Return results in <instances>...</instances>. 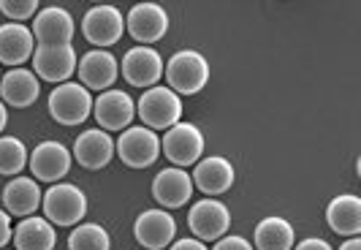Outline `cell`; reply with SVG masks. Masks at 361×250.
Segmentation results:
<instances>
[{
  "mask_svg": "<svg viewBox=\"0 0 361 250\" xmlns=\"http://www.w3.org/2000/svg\"><path fill=\"white\" fill-rule=\"evenodd\" d=\"M27 163V150L17 136H0V174H19Z\"/></svg>",
  "mask_w": 361,
  "mask_h": 250,
  "instance_id": "4316f807",
  "label": "cell"
},
{
  "mask_svg": "<svg viewBox=\"0 0 361 250\" xmlns=\"http://www.w3.org/2000/svg\"><path fill=\"white\" fill-rule=\"evenodd\" d=\"M139 117L145 120V128H171L182 120V98L171 88H149L139 98Z\"/></svg>",
  "mask_w": 361,
  "mask_h": 250,
  "instance_id": "7a4b0ae2",
  "label": "cell"
},
{
  "mask_svg": "<svg viewBox=\"0 0 361 250\" xmlns=\"http://www.w3.org/2000/svg\"><path fill=\"white\" fill-rule=\"evenodd\" d=\"M296 250H331V245L326 242V239H318V237H310L305 242H299Z\"/></svg>",
  "mask_w": 361,
  "mask_h": 250,
  "instance_id": "f546056e",
  "label": "cell"
},
{
  "mask_svg": "<svg viewBox=\"0 0 361 250\" xmlns=\"http://www.w3.org/2000/svg\"><path fill=\"white\" fill-rule=\"evenodd\" d=\"M161 150L174 166H190L201 161L204 153V133L193 123H177L166 131L161 139Z\"/></svg>",
  "mask_w": 361,
  "mask_h": 250,
  "instance_id": "5b68a950",
  "label": "cell"
},
{
  "mask_svg": "<svg viewBox=\"0 0 361 250\" xmlns=\"http://www.w3.org/2000/svg\"><path fill=\"white\" fill-rule=\"evenodd\" d=\"M166 79L174 93L196 95L209 82V63L196 49H182L166 63Z\"/></svg>",
  "mask_w": 361,
  "mask_h": 250,
  "instance_id": "6da1fadb",
  "label": "cell"
},
{
  "mask_svg": "<svg viewBox=\"0 0 361 250\" xmlns=\"http://www.w3.org/2000/svg\"><path fill=\"white\" fill-rule=\"evenodd\" d=\"M73 155H76V161L82 163L85 169H104L111 161V155H114V142L109 139L106 131L92 128V131H85L76 139Z\"/></svg>",
  "mask_w": 361,
  "mask_h": 250,
  "instance_id": "e0dca14e",
  "label": "cell"
},
{
  "mask_svg": "<svg viewBox=\"0 0 361 250\" xmlns=\"http://www.w3.org/2000/svg\"><path fill=\"white\" fill-rule=\"evenodd\" d=\"M117 60L114 54L104 52V49H95V52H87L82 60H79V79L85 82V88L92 90H106L114 85L117 79Z\"/></svg>",
  "mask_w": 361,
  "mask_h": 250,
  "instance_id": "d6986e66",
  "label": "cell"
},
{
  "mask_svg": "<svg viewBox=\"0 0 361 250\" xmlns=\"http://www.w3.org/2000/svg\"><path fill=\"white\" fill-rule=\"evenodd\" d=\"M0 11L11 19H27L38 11L36 0H0Z\"/></svg>",
  "mask_w": 361,
  "mask_h": 250,
  "instance_id": "83f0119b",
  "label": "cell"
},
{
  "mask_svg": "<svg viewBox=\"0 0 361 250\" xmlns=\"http://www.w3.org/2000/svg\"><path fill=\"white\" fill-rule=\"evenodd\" d=\"M92 112H95V120L106 131H123L133 120L136 104L123 90H106V93H101V98H95Z\"/></svg>",
  "mask_w": 361,
  "mask_h": 250,
  "instance_id": "7c38bea8",
  "label": "cell"
},
{
  "mask_svg": "<svg viewBox=\"0 0 361 250\" xmlns=\"http://www.w3.org/2000/svg\"><path fill=\"white\" fill-rule=\"evenodd\" d=\"M326 220L337 234L356 237L361 232V198L353 196V194H343V196L331 198V204L326 210Z\"/></svg>",
  "mask_w": 361,
  "mask_h": 250,
  "instance_id": "7402d4cb",
  "label": "cell"
},
{
  "mask_svg": "<svg viewBox=\"0 0 361 250\" xmlns=\"http://www.w3.org/2000/svg\"><path fill=\"white\" fill-rule=\"evenodd\" d=\"M3 204L11 215L19 218H30L41 204V188L36 185V179L30 177H17L11 179L3 191Z\"/></svg>",
  "mask_w": 361,
  "mask_h": 250,
  "instance_id": "603a6c76",
  "label": "cell"
},
{
  "mask_svg": "<svg viewBox=\"0 0 361 250\" xmlns=\"http://www.w3.org/2000/svg\"><path fill=\"white\" fill-rule=\"evenodd\" d=\"M57 242V234H54L52 223L47 218H25L14 229V245L17 250H52Z\"/></svg>",
  "mask_w": 361,
  "mask_h": 250,
  "instance_id": "cb8c5ba5",
  "label": "cell"
},
{
  "mask_svg": "<svg viewBox=\"0 0 361 250\" xmlns=\"http://www.w3.org/2000/svg\"><path fill=\"white\" fill-rule=\"evenodd\" d=\"M30 169L44 182H57L71 169V153L60 142H41L30 153Z\"/></svg>",
  "mask_w": 361,
  "mask_h": 250,
  "instance_id": "2e32d148",
  "label": "cell"
},
{
  "mask_svg": "<svg viewBox=\"0 0 361 250\" xmlns=\"http://www.w3.org/2000/svg\"><path fill=\"white\" fill-rule=\"evenodd\" d=\"M152 196L158 198L161 207H185L193 196V179L180 166L163 169L152 182Z\"/></svg>",
  "mask_w": 361,
  "mask_h": 250,
  "instance_id": "9a60e30c",
  "label": "cell"
},
{
  "mask_svg": "<svg viewBox=\"0 0 361 250\" xmlns=\"http://www.w3.org/2000/svg\"><path fill=\"white\" fill-rule=\"evenodd\" d=\"M340 250H361V239H359V237H350V239H348Z\"/></svg>",
  "mask_w": 361,
  "mask_h": 250,
  "instance_id": "d6a6232c",
  "label": "cell"
},
{
  "mask_svg": "<svg viewBox=\"0 0 361 250\" xmlns=\"http://www.w3.org/2000/svg\"><path fill=\"white\" fill-rule=\"evenodd\" d=\"M126 25L130 30V36L136 38L139 44H152V41L166 36L169 17H166V11L158 3H139V6L130 8Z\"/></svg>",
  "mask_w": 361,
  "mask_h": 250,
  "instance_id": "5bb4252c",
  "label": "cell"
},
{
  "mask_svg": "<svg viewBox=\"0 0 361 250\" xmlns=\"http://www.w3.org/2000/svg\"><path fill=\"white\" fill-rule=\"evenodd\" d=\"M38 93H41V85H38L36 73L27 71V69H11L0 79V95L11 107L22 109L36 104Z\"/></svg>",
  "mask_w": 361,
  "mask_h": 250,
  "instance_id": "ffe728a7",
  "label": "cell"
},
{
  "mask_svg": "<svg viewBox=\"0 0 361 250\" xmlns=\"http://www.w3.org/2000/svg\"><path fill=\"white\" fill-rule=\"evenodd\" d=\"M123 28H126V19H123V14L114 6H95L82 19V33H85V38L90 44H98V47L117 44L120 36H123Z\"/></svg>",
  "mask_w": 361,
  "mask_h": 250,
  "instance_id": "52a82bcc",
  "label": "cell"
},
{
  "mask_svg": "<svg viewBox=\"0 0 361 250\" xmlns=\"http://www.w3.org/2000/svg\"><path fill=\"white\" fill-rule=\"evenodd\" d=\"M33 69L36 76L47 79V82H66L73 71H76V52L71 44L66 47H38L33 54Z\"/></svg>",
  "mask_w": 361,
  "mask_h": 250,
  "instance_id": "4fadbf2b",
  "label": "cell"
},
{
  "mask_svg": "<svg viewBox=\"0 0 361 250\" xmlns=\"http://www.w3.org/2000/svg\"><path fill=\"white\" fill-rule=\"evenodd\" d=\"M33 33L19 25V22H8L0 25V63L6 66H22L30 54H33Z\"/></svg>",
  "mask_w": 361,
  "mask_h": 250,
  "instance_id": "44dd1931",
  "label": "cell"
},
{
  "mask_svg": "<svg viewBox=\"0 0 361 250\" xmlns=\"http://www.w3.org/2000/svg\"><path fill=\"white\" fill-rule=\"evenodd\" d=\"M133 234L147 250H163L177 234V223L166 210H147L136 218Z\"/></svg>",
  "mask_w": 361,
  "mask_h": 250,
  "instance_id": "8fae6325",
  "label": "cell"
},
{
  "mask_svg": "<svg viewBox=\"0 0 361 250\" xmlns=\"http://www.w3.org/2000/svg\"><path fill=\"white\" fill-rule=\"evenodd\" d=\"M33 41H38V47H66L73 38V17L66 8H44L36 14L33 22Z\"/></svg>",
  "mask_w": 361,
  "mask_h": 250,
  "instance_id": "ba28073f",
  "label": "cell"
},
{
  "mask_svg": "<svg viewBox=\"0 0 361 250\" xmlns=\"http://www.w3.org/2000/svg\"><path fill=\"white\" fill-rule=\"evenodd\" d=\"M161 73L163 60L152 47H133L123 57V76L133 88H155Z\"/></svg>",
  "mask_w": 361,
  "mask_h": 250,
  "instance_id": "30bf717a",
  "label": "cell"
},
{
  "mask_svg": "<svg viewBox=\"0 0 361 250\" xmlns=\"http://www.w3.org/2000/svg\"><path fill=\"white\" fill-rule=\"evenodd\" d=\"M171 250H207V248H204L201 239H180V242L171 245Z\"/></svg>",
  "mask_w": 361,
  "mask_h": 250,
  "instance_id": "1f68e13d",
  "label": "cell"
},
{
  "mask_svg": "<svg viewBox=\"0 0 361 250\" xmlns=\"http://www.w3.org/2000/svg\"><path fill=\"white\" fill-rule=\"evenodd\" d=\"M11 239V220H8V213L0 210V248Z\"/></svg>",
  "mask_w": 361,
  "mask_h": 250,
  "instance_id": "4dcf8cb0",
  "label": "cell"
},
{
  "mask_svg": "<svg viewBox=\"0 0 361 250\" xmlns=\"http://www.w3.org/2000/svg\"><path fill=\"white\" fill-rule=\"evenodd\" d=\"M41 201L47 220L57 226H76L87 213V196L76 185H52Z\"/></svg>",
  "mask_w": 361,
  "mask_h": 250,
  "instance_id": "3957f363",
  "label": "cell"
},
{
  "mask_svg": "<svg viewBox=\"0 0 361 250\" xmlns=\"http://www.w3.org/2000/svg\"><path fill=\"white\" fill-rule=\"evenodd\" d=\"M117 153L130 169H147L161 155V139L155 136V131H149L145 125H133V128H126L123 136L117 139Z\"/></svg>",
  "mask_w": 361,
  "mask_h": 250,
  "instance_id": "8992f818",
  "label": "cell"
},
{
  "mask_svg": "<svg viewBox=\"0 0 361 250\" xmlns=\"http://www.w3.org/2000/svg\"><path fill=\"white\" fill-rule=\"evenodd\" d=\"M49 112H52L54 120L63 125L85 123L92 112L90 93H87V88H82L76 82H63L49 95Z\"/></svg>",
  "mask_w": 361,
  "mask_h": 250,
  "instance_id": "277c9868",
  "label": "cell"
},
{
  "mask_svg": "<svg viewBox=\"0 0 361 250\" xmlns=\"http://www.w3.org/2000/svg\"><path fill=\"white\" fill-rule=\"evenodd\" d=\"M215 250H253V245L245 239V237H236V234H231V237H220L217 239Z\"/></svg>",
  "mask_w": 361,
  "mask_h": 250,
  "instance_id": "f1b7e54d",
  "label": "cell"
},
{
  "mask_svg": "<svg viewBox=\"0 0 361 250\" xmlns=\"http://www.w3.org/2000/svg\"><path fill=\"white\" fill-rule=\"evenodd\" d=\"M111 239L104 226L98 223H82L68 237V250H109Z\"/></svg>",
  "mask_w": 361,
  "mask_h": 250,
  "instance_id": "484cf974",
  "label": "cell"
},
{
  "mask_svg": "<svg viewBox=\"0 0 361 250\" xmlns=\"http://www.w3.org/2000/svg\"><path fill=\"white\" fill-rule=\"evenodd\" d=\"M234 166L220 158V155H209L204 161L196 163V172H193V182L199 185L204 194L217 196V194H226L231 185H234Z\"/></svg>",
  "mask_w": 361,
  "mask_h": 250,
  "instance_id": "ac0fdd59",
  "label": "cell"
},
{
  "mask_svg": "<svg viewBox=\"0 0 361 250\" xmlns=\"http://www.w3.org/2000/svg\"><path fill=\"white\" fill-rule=\"evenodd\" d=\"M255 248L258 250H293V229L286 218H264L255 229Z\"/></svg>",
  "mask_w": 361,
  "mask_h": 250,
  "instance_id": "d4e9b609",
  "label": "cell"
},
{
  "mask_svg": "<svg viewBox=\"0 0 361 250\" xmlns=\"http://www.w3.org/2000/svg\"><path fill=\"white\" fill-rule=\"evenodd\" d=\"M188 223L199 239H220V237H226L228 226H231V213L223 201L204 198L190 210Z\"/></svg>",
  "mask_w": 361,
  "mask_h": 250,
  "instance_id": "9c48e42d",
  "label": "cell"
},
{
  "mask_svg": "<svg viewBox=\"0 0 361 250\" xmlns=\"http://www.w3.org/2000/svg\"><path fill=\"white\" fill-rule=\"evenodd\" d=\"M6 120H8V114H6V107H3V101H0V131L6 128Z\"/></svg>",
  "mask_w": 361,
  "mask_h": 250,
  "instance_id": "836d02e7",
  "label": "cell"
}]
</instances>
